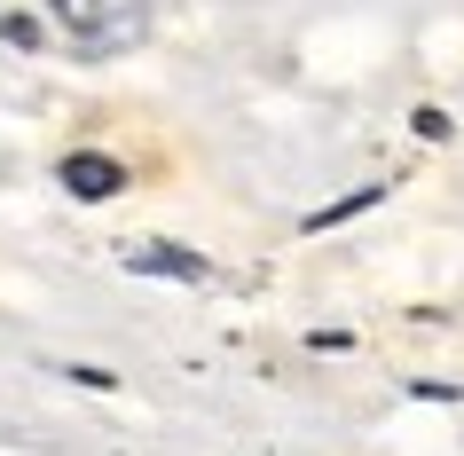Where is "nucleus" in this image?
Listing matches in <instances>:
<instances>
[{
    "instance_id": "obj_1",
    "label": "nucleus",
    "mask_w": 464,
    "mask_h": 456,
    "mask_svg": "<svg viewBox=\"0 0 464 456\" xmlns=\"http://www.w3.org/2000/svg\"><path fill=\"white\" fill-rule=\"evenodd\" d=\"M55 181H63L72 197H87V205H102V197L126 189V166H119V158H102V150H72V158L55 166Z\"/></svg>"
},
{
    "instance_id": "obj_2",
    "label": "nucleus",
    "mask_w": 464,
    "mask_h": 456,
    "mask_svg": "<svg viewBox=\"0 0 464 456\" xmlns=\"http://www.w3.org/2000/svg\"><path fill=\"white\" fill-rule=\"evenodd\" d=\"M126 267H134V276H181V284L205 276V260H197V252H173V244H134Z\"/></svg>"
},
{
    "instance_id": "obj_3",
    "label": "nucleus",
    "mask_w": 464,
    "mask_h": 456,
    "mask_svg": "<svg viewBox=\"0 0 464 456\" xmlns=\"http://www.w3.org/2000/svg\"><path fill=\"white\" fill-rule=\"evenodd\" d=\"M48 16H55V24H72L79 40L95 48L102 32H111V0H48Z\"/></svg>"
},
{
    "instance_id": "obj_4",
    "label": "nucleus",
    "mask_w": 464,
    "mask_h": 456,
    "mask_svg": "<svg viewBox=\"0 0 464 456\" xmlns=\"http://www.w3.org/2000/svg\"><path fill=\"white\" fill-rule=\"evenodd\" d=\"M362 205H378V181H370V189H354V197H339V205H323V213L307 220V228H331V220H346V213H362Z\"/></svg>"
},
{
    "instance_id": "obj_5",
    "label": "nucleus",
    "mask_w": 464,
    "mask_h": 456,
    "mask_svg": "<svg viewBox=\"0 0 464 456\" xmlns=\"http://www.w3.org/2000/svg\"><path fill=\"white\" fill-rule=\"evenodd\" d=\"M0 40H16V48H40V24H32V16H0Z\"/></svg>"
},
{
    "instance_id": "obj_6",
    "label": "nucleus",
    "mask_w": 464,
    "mask_h": 456,
    "mask_svg": "<svg viewBox=\"0 0 464 456\" xmlns=\"http://www.w3.org/2000/svg\"><path fill=\"white\" fill-rule=\"evenodd\" d=\"M410 126H417V134H425V142H440V134H449V111H433V102H425V111H417Z\"/></svg>"
}]
</instances>
